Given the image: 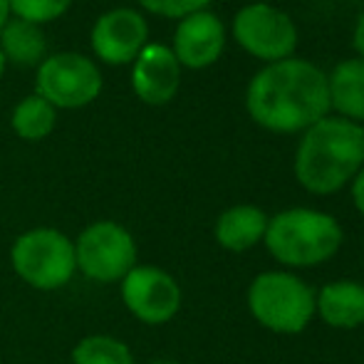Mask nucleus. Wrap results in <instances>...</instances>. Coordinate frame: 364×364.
<instances>
[{
    "mask_svg": "<svg viewBox=\"0 0 364 364\" xmlns=\"http://www.w3.org/2000/svg\"><path fill=\"white\" fill-rule=\"evenodd\" d=\"M253 3H255V0H253Z\"/></svg>",
    "mask_w": 364,
    "mask_h": 364,
    "instance_id": "nucleus-26",
    "label": "nucleus"
},
{
    "mask_svg": "<svg viewBox=\"0 0 364 364\" xmlns=\"http://www.w3.org/2000/svg\"><path fill=\"white\" fill-rule=\"evenodd\" d=\"M73 0H8L10 15L20 20H28L43 28L45 23H53V20L63 18L70 10Z\"/></svg>",
    "mask_w": 364,
    "mask_h": 364,
    "instance_id": "nucleus-19",
    "label": "nucleus"
},
{
    "mask_svg": "<svg viewBox=\"0 0 364 364\" xmlns=\"http://www.w3.org/2000/svg\"><path fill=\"white\" fill-rule=\"evenodd\" d=\"M134 95L146 105H166L176 97L181 87V65L166 45H146L134 60L132 70Z\"/></svg>",
    "mask_w": 364,
    "mask_h": 364,
    "instance_id": "nucleus-12",
    "label": "nucleus"
},
{
    "mask_svg": "<svg viewBox=\"0 0 364 364\" xmlns=\"http://www.w3.org/2000/svg\"><path fill=\"white\" fill-rule=\"evenodd\" d=\"M225 48V28L218 15L211 10H198L193 15L178 20L173 33V58L181 68L203 70L211 68L223 55Z\"/></svg>",
    "mask_w": 364,
    "mask_h": 364,
    "instance_id": "nucleus-11",
    "label": "nucleus"
},
{
    "mask_svg": "<svg viewBox=\"0 0 364 364\" xmlns=\"http://www.w3.org/2000/svg\"><path fill=\"white\" fill-rule=\"evenodd\" d=\"M233 38L245 53L268 65L292 58L297 48V28L292 18L263 0L238 10L233 18Z\"/></svg>",
    "mask_w": 364,
    "mask_h": 364,
    "instance_id": "nucleus-8",
    "label": "nucleus"
},
{
    "mask_svg": "<svg viewBox=\"0 0 364 364\" xmlns=\"http://www.w3.org/2000/svg\"><path fill=\"white\" fill-rule=\"evenodd\" d=\"M0 50H3L5 60L20 68H30V65L43 63V55L48 50V40L40 25L28 23V20L10 18L5 28L0 30Z\"/></svg>",
    "mask_w": 364,
    "mask_h": 364,
    "instance_id": "nucleus-16",
    "label": "nucleus"
},
{
    "mask_svg": "<svg viewBox=\"0 0 364 364\" xmlns=\"http://www.w3.org/2000/svg\"><path fill=\"white\" fill-rule=\"evenodd\" d=\"M355 50L360 53V60L364 63V13L360 15V20L355 25Z\"/></svg>",
    "mask_w": 364,
    "mask_h": 364,
    "instance_id": "nucleus-22",
    "label": "nucleus"
},
{
    "mask_svg": "<svg viewBox=\"0 0 364 364\" xmlns=\"http://www.w3.org/2000/svg\"><path fill=\"white\" fill-rule=\"evenodd\" d=\"M263 243L285 268H317L340 250L342 225L315 208H288L268 218Z\"/></svg>",
    "mask_w": 364,
    "mask_h": 364,
    "instance_id": "nucleus-3",
    "label": "nucleus"
},
{
    "mask_svg": "<svg viewBox=\"0 0 364 364\" xmlns=\"http://www.w3.org/2000/svg\"><path fill=\"white\" fill-rule=\"evenodd\" d=\"M73 364H136L134 352L114 335H87L73 347Z\"/></svg>",
    "mask_w": 364,
    "mask_h": 364,
    "instance_id": "nucleus-18",
    "label": "nucleus"
},
{
    "mask_svg": "<svg viewBox=\"0 0 364 364\" xmlns=\"http://www.w3.org/2000/svg\"><path fill=\"white\" fill-rule=\"evenodd\" d=\"M350 191H352V203H355V208L360 211V216H364V166L350 181Z\"/></svg>",
    "mask_w": 364,
    "mask_h": 364,
    "instance_id": "nucleus-21",
    "label": "nucleus"
},
{
    "mask_svg": "<svg viewBox=\"0 0 364 364\" xmlns=\"http://www.w3.org/2000/svg\"><path fill=\"white\" fill-rule=\"evenodd\" d=\"M248 310L275 335H300L315 317V290L290 270H265L250 283Z\"/></svg>",
    "mask_w": 364,
    "mask_h": 364,
    "instance_id": "nucleus-4",
    "label": "nucleus"
},
{
    "mask_svg": "<svg viewBox=\"0 0 364 364\" xmlns=\"http://www.w3.org/2000/svg\"><path fill=\"white\" fill-rule=\"evenodd\" d=\"M330 90V109H335L342 119L362 124L364 122V63L360 58L342 60L327 75Z\"/></svg>",
    "mask_w": 364,
    "mask_h": 364,
    "instance_id": "nucleus-15",
    "label": "nucleus"
},
{
    "mask_svg": "<svg viewBox=\"0 0 364 364\" xmlns=\"http://www.w3.org/2000/svg\"><path fill=\"white\" fill-rule=\"evenodd\" d=\"M55 124H58V109L38 95H30L23 102H18L13 117H10L13 132L25 141L45 139V136L53 134Z\"/></svg>",
    "mask_w": 364,
    "mask_h": 364,
    "instance_id": "nucleus-17",
    "label": "nucleus"
},
{
    "mask_svg": "<svg viewBox=\"0 0 364 364\" xmlns=\"http://www.w3.org/2000/svg\"><path fill=\"white\" fill-rule=\"evenodd\" d=\"M265 230H268V213L253 203H238V206L225 208L213 225L216 243L230 253H245L263 243Z\"/></svg>",
    "mask_w": 364,
    "mask_h": 364,
    "instance_id": "nucleus-13",
    "label": "nucleus"
},
{
    "mask_svg": "<svg viewBox=\"0 0 364 364\" xmlns=\"http://www.w3.org/2000/svg\"><path fill=\"white\" fill-rule=\"evenodd\" d=\"M250 119L273 134H297L330 114L327 75L302 58L270 63L245 90Z\"/></svg>",
    "mask_w": 364,
    "mask_h": 364,
    "instance_id": "nucleus-1",
    "label": "nucleus"
},
{
    "mask_svg": "<svg viewBox=\"0 0 364 364\" xmlns=\"http://www.w3.org/2000/svg\"><path fill=\"white\" fill-rule=\"evenodd\" d=\"M149 25L134 8H114L100 15L92 28L90 43L95 55L107 65H129L146 48Z\"/></svg>",
    "mask_w": 364,
    "mask_h": 364,
    "instance_id": "nucleus-10",
    "label": "nucleus"
},
{
    "mask_svg": "<svg viewBox=\"0 0 364 364\" xmlns=\"http://www.w3.org/2000/svg\"><path fill=\"white\" fill-rule=\"evenodd\" d=\"M119 285L122 302L141 325H166L181 310V285L171 273L156 265H134Z\"/></svg>",
    "mask_w": 364,
    "mask_h": 364,
    "instance_id": "nucleus-9",
    "label": "nucleus"
},
{
    "mask_svg": "<svg viewBox=\"0 0 364 364\" xmlns=\"http://www.w3.org/2000/svg\"><path fill=\"white\" fill-rule=\"evenodd\" d=\"M149 364H173L171 360H154V362H149Z\"/></svg>",
    "mask_w": 364,
    "mask_h": 364,
    "instance_id": "nucleus-25",
    "label": "nucleus"
},
{
    "mask_svg": "<svg viewBox=\"0 0 364 364\" xmlns=\"http://www.w3.org/2000/svg\"><path fill=\"white\" fill-rule=\"evenodd\" d=\"M211 0H139V5L154 15H164V18H186L198 10H206Z\"/></svg>",
    "mask_w": 364,
    "mask_h": 364,
    "instance_id": "nucleus-20",
    "label": "nucleus"
},
{
    "mask_svg": "<svg viewBox=\"0 0 364 364\" xmlns=\"http://www.w3.org/2000/svg\"><path fill=\"white\" fill-rule=\"evenodd\" d=\"M77 270L92 283H122L134 265H139L136 240L117 220H95L73 240Z\"/></svg>",
    "mask_w": 364,
    "mask_h": 364,
    "instance_id": "nucleus-6",
    "label": "nucleus"
},
{
    "mask_svg": "<svg viewBox=\"0 0 364 364\" xmlns=\"http://www.w3.org/2000/svg\"><path fill=\"white\" fill-rule=\"evenodd\" d=\"M5 65H8V60H5L3 50H0V77H3V75H5Z\"/></svg>",
    "mask_w": 364,
    "mask_h": 364,
    "instance_id": "nucleus-24",
    "label": "nucleus"
},
{
    "mask_svg": "<svg viewBox=\"0 0 364 364\" xmlns=\"http://www.w3.org/2000/svg\"><path fill=\"white\" fill-rule=\"evenodd\" d=\"M364 166V127L330 117L302 132L295 151V178L305 191L330 196Z\"/></svg>",
    "mask_w": 364,
    "mask_h": 364,
    "instance_id": "nucleus-2",
    "label": "nucleus"
},
{
    "mask_svg": "<svg viewBox=\"0 0 364 364\" xmlns=\"http://www.w3.org/2000/svg\"><path fill=\"white\" fill-rule=\"evenodd\" d=\"M10 265L15 275L40 292H55L70 285L77 273L73 238L58 228H30L13 240Z\"/></svg>",
    "mask_w": 364,
    "mask_h": 364,
    "instance_id": "nucleus-5",
    "label": "nucleus"
},
{
    "mask_svg": "<svg viewBox=\"0 0 364 364\" xmlns=\"http://www.w3.org/2000/svg\"><path fill=\"white\" fill-rule=\"evenodd\" d=\"M10 20V8H8V0H0V30L5 28V23Z\"/></svg>",
    "mask_w": 364,
    "mask_h": 364,
    "instance_id": "nucleus-23",
    "label": "nucleus"
},
{
    "mask_svg": "<svg viewBox=\"0 0 364 364\" xmlns=\"http://www.w3.org/2000/svg\"><path fill=\"white\" fill-rule=\"evenodd\" d=\"M35 95L55 109H80L102 95V73L80 53H58L40 63L35 75Z\"/></svg>",
    "mask_w": 364,
    "mask_h": 364,
    "instance_id": "nucleus-7",
    "label": "nucleus"
},
{
    "mask_svg": "<svg viewBox=\"0 0 364 364\" xmlns=\"http://www.w3.org/2000/svg\"><path fill=\"white\" fill-rule=\"evenodd\" d=\"M315 315L335 330H357L364 325V285L357 280H335L315 295Z\"/></svg>",
    "mask_w": 364,
    "mask_h": 364,
    "instance_id": "nucleus-14",
    "label": "nucleus"
}]
</instances>
